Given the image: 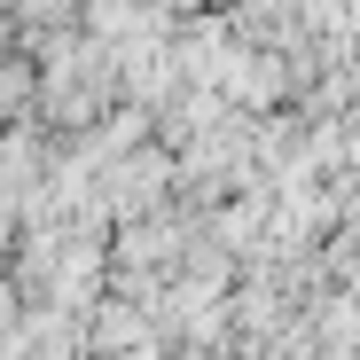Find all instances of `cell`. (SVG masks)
Masks as SVG:
<instances>
[{"label":"cell","mask_w":360,"mask_h":360,"mask_svg":"<svg viewBox=\"0 0 360 360\" xmlns=\"http://www.w3.org/2000/svg\"><path fill=\"white\" fill-rule=\"evenodd\" d=\"M24 86H32V79H24L16 63H0V117H8V110H16V94H24Z\"/></svg>","instance_id":"cell-2"},{"label":"cell","mask_w":360,"mask_h":360,"mask_svg":"<svg viewBox=\"0 0 360 360\" xmlns=\"http://www.w3.org/2000/svg\"><path fill=\"white\" fill-rule=\"evenodd\" d=\"M110 86H117V55H110L102 39H47L39 102H47L55 126H79V117H94Z\"/></svg>","instance_id":"cell-1"}]
</instances>
